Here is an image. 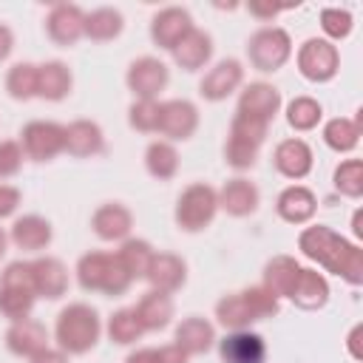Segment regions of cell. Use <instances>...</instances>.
Masks as SVG:
<instances>
[{"mask_svg":"<svg viewBox=\"0 0 363 363\" xmlns=\"http://www.w3.org/2000/svg\"><path fill=\"white\" fill-rule=\"evenodd\" d=\"M31 281H34V292L37 298H48L57 301L65 295L68 289V269L60 258L54 255H43L37 261H31Z\"/></svg>","mask_w":363,"mask_h":363,"instance_id":"cell-20","label":"cell"},{"mask_svg":"<svg viewBox=\"0 0 363 363\" xmlns=\"http://www.w3.org/2000/svg\"><path fill=\"white\" fill-rule=\"evenodd\" d=\"M278 315V298L264 286H250L241 292H230L216 303V318L224 329H247L255 320Z\"/></svg>","mask_w":363,"mask_h":363,"instance_id":"cell-3","label":"cell"},{"mask_svg":"<svg viewBox=\"0 0 363 363\" xmlns=\"http://www.w3.org/2000/svg\"><path fill=\"white\" fill-rule=\"evenodd\" d=\"M170 54H173L179 68L193 74V71H199V68H204L210 62V57H213V37L193 26Z\"/></svg>","mask_w":363,"mask_h":363,"instance_id":"cell-27","label":"cell"},{"mask_svg":"<svg viewBox=\"0 0 363 363\" xmlns=\"http://www.w3.org/2000/svg\"><path fill=\"white\" fill-rule=\"evenodd\" d=\"M218 357L221 363H267V343L261 335L238 329L218 340Z\"/></svg>","mask_w":363,"mask_h":363,"instance_id":"cell-15","label":"cell"},{"mask_svg":"<svg viewBox=\"0 0 363 363\" xmlns=\"http://www.w3.org/2000/svg\"><path fill=\"white\" fill-rule=\"evenodd\" d=\"M125 82H128V88L136 99H159V94L170 82V71L156 57H139V60L130 62V68L125 74Z\"/></svg>","mask_w":363,"mask_h":363,"instance_id":"cell-12","label":"cell"},{"mask_svg":"<svg viewBox=\"0 0 363 363\" xmlns=\"http://www.w3.org/2000/svg\"><path fill=\"white\" fill-rule=\"evenodd\" d=\"M218 213V193L204 184V182H196V184H187L176 201V227L184 230V233H201L213 224Z\"/></svg>","mask_w":363,"mask_h":363,"instance_id":"cell-7","label":"cell"},{"mask_svg":"<svg viewBox=\"0 0 363 363\" xmlns=\"http://www.w3.org/2000/svg\"><path fill=\"white\" fill-rule=\"evenodd\" d=\"M218 193V207L227 213V216H235V218H244V216H252L258 210V201H261V193L258 187L244 179V176H235L230 179Z\"/></svg>","mask_w":363,"mask_h":363,"instance_id":"cell-21","label":"cell"},{"mask_svg":"<svg viewBox=\"0 0 363 363\" xmlns=\"http://www.w3.org/2000/svg\"><path fill=\"white\" fill-rule=\"evenodd\" d=\"M142 335H145V329H142V323H139L133 306H128V309H116V312L108 318V337H111L113 343H119V346H130V343H136Z\"/></svg>","mask_w":363,"mask_h":363,"instance_id":"cell-38","label":"cell"},{"mask_svg":"<svg viewBox=\"0 0 363 363\" xmlns=\"http://www.w3.org/2000/svg\"><path fill=\"white\" fill-rule=\"evenodd\" d=\"M312 147L303 142V139H284L278 142L275 153H272V164L281 176L286 179H303L312 173Z\"/></svg>","mask_w":363,"mask_h":363,"instance_id":"cell-22","label":"cell"},{"mask_svg":"<svg viewBox=\"0 0 363 363\" xmlns=\"http://www.w3.org/2000/svg\"><path fill=\"white\" fill-rule=\"evenodd\" d=\"M6 349L17 357H34L40 354L43 349H48V329L34 320L31 315L23 318V320H14L9 329H6Z\"/></svg>","mask_w":363,"mask_h":363,"instance_id":"cell-18","label":"cell"},{"mask_svg":"<svg viewBox=\"0 0 363 363\" xmlns=\"http://www.w3.org/2000/svg\"><path fill=\"white\" fill-rule=\"evenodd\" d=\"M91 230L99 241H125L133 230V213L119 201H105L94 210Z\"/></svg>","mask_w":363,"mask_h":363,"instance_id":"cell-17","label":"cell"},{"mask_svg":"<svg viewBox=\"0 0 363 363\" xmlns=\"http://www.w3.org/2000/svg\"><path fill=\"white\" fill-rule=\"evenodd\" d=\"M156 357H159V363H187V354H184V352H182L176 343L156 349Z\"/></svg>","mask_w":363,"mask_h":363,"instance_id":"cell-45","label":"cell"},{"mask_svg":"<svg viewBox=\"0 0 363 363\" xmlns=\"http://www.w3.org/2000/svg\"><path fill=\"white\" fill-rule=\"evenodd\" d=\"M199 128V108L190 99H167L159 105V128L156 133L164 136V142H184Z\"/></svg>","mask_w":363,"mask_h":363,"instance_id":"cell-11","label":"cell"},{"mask_svg":"<svg viewBox=\"0 0 363 363\" xmlns=\"http://www.w3.org/2000/svg\"><path fill=\"white\" fill-rule=\"evenodd\" d=\"M145 278L150 281V289H159V292L173 295L187 281V264L179 255H173V252H156Z\"/></svg>","mask_w":363,"mask_h":363,"instance_id":"cell-26","label":"cell"},{"mask_svg":"<svg viewBox=\"0 0 363 363\" xmlns=\"http://www.w3.org/2000/svg\"><path fill=\"white\" fill-rule=\"evenodd\" d=\"M6 247H9V235L3 233V227H0V258L6 255Z\"/></svg>","mask_w":363,"mask_h":363,"instance_id":"cell-52","label":"cell"},{"mask_svg":"<svg viewBox=\"0 0 363 363\" xmlns=\"http://www.w3.org/2000/svg\"><path fill=\"white\" fill-rule=\"evenodd\" d=\"M275 210H278V216H281L286 224H306V221L315 216V210H318V199H315V193H312L309 187H303V184H289V187H284V190L278 193Z\"/></svg>","mask_w":363,"mask_h":363,"instance_id":"cell-25","label":"cell"},{"mask_svg":"<svg viewBox=\"0 0 363 363\" xmlns=\"http://www.w3.org/2000/svg\"><path fill=\"white\" fill-rule=\"evenodd\" d=\"M51 238H54L51 221L43 216H34V213L17 218L11 224V233H9V241L23 252H40L51 244Z\"/></svg>","mask_w":363,"mask_h":363,"instance_id":"cell-24","label":"cell"},{"mask_svg":"<svg viewBox=\"0 0 363 363\" xmlns=\"http://www.w3.org/2000/svg\"><path fill=\"white\" fill-rule=\"evenodd\" d=\"M247 9H250V14H255L261 20H272L278 11H284V6H261V3H250Z\"/></svg>","mask_w":363,"mask_h":363,"instance_id":"cell-49","label":"cell"},{"mask_svg":"<svg viewBox=\"0 0 363 363\" xmlns=\"http://www.w3.org/2000/svg\"><path fill=\"white\" fill-rule=\"evenodd\" d=\"M153 247L145 241V238H125L122 241V250L116 252V258L122 261V267L128 269V275L136 281V278H145L147 275V267L153 261Z\"/></svg>","mask_w":363,"mask_h":363,"instance_id":"cell-36","label":"cell"},{"mask_svg":"<svg viewBox=\"0 0 363 363\" xmlns=\"http://www.w3.org/2000/svg\"><path fill=\"white\" fill-rule=\"evenodd\" d=\"M337 68H340V54H337L335 43H329L323 37H309L298 48V71L303 79L329 82V79H335Z\"/></svg>","mask_w":363,"mask_h":363,"instance_id":"cell-9","label":"cell"},{"mask_svg":"<svg viewBox=\"0 0 363 363\" xmlns=\"http://www.w3.org/2000/svg\"><path fill=\"white\" fill-rule=\"evenodd\" d=\"M6 91L17 102H28L37 96V65L34 62H17L6 74Z\"/></svg>","mask_w":363,"mask_h":363,"instance_id":"cell-37","label":"cell"},{"mask_svg":"<svg viewBox=\"0 0 363 363\" xmlns=\"http://www.w3.org/2000/svg\"><path fill=\"white\" fill-rule=\"evenodd\" d=\"M133 312H136V318H139L145 332H159V329H164L173 320V298L167 292L150 289V292H145L139 298Z\"/></svg>","mask_w":363,"mask_h":363,"instance_id":"cell-30","label":"cell"},{"mask_svg":"<svg viewBox=\"0 0 363 363\" xmlns=\"http://www.w3.org/2000/svg\"><path fill=\"white\" fill-rule=\"evenodd\" d=\"M360 216H363L360 210H354V216H352V230H354L357 238H360V233H363V227H360Z\"/></svg>","mask_w":363,"mask_h":363,"instance_id":"cell-51","label":"cell"},{"mask_svg":"<svg viewBox=\"0 0 363 363\" xmlns=\"http://www.w3.org/2000/svg\"><path fill=\"white\" fill-rule=\"evenodd\" d=\"M323 142L326 147H332L335 153H349L357 147L360 142V119H346V116H335L323 125Z\"/></svg>","mask_w":363,"mask_h":363,"instance_id":"cell-35","label":"cell"},{"mask_svg":"<svg viewBox=\"0 0 363 363\" xmlns=\"http://www.w3.org/2000/svg\"><path fill=\"white\" fill-rule=\"evenodd\" d=\"M77 284L85 292H102L108 298H119L130 289L133 278L116 258V252H85L77 261Z\"/></svg>","mask_w":363,"mask_h":363,"instance_id":"cell-4","label":"cell"},{"mask_svg":"<svg viewBox=\"0 0 363 363\" xmlns=\"http://www.w3.org/2000/svg\"><path fill=\"white\" fill-rule=\"evenodd\" d=\"M320 116H323V108L312 96H295L286 105V122L295 130H312V128H318Z\"/></svg>","mask_w":363,"mask_h":363,"instance_id":"cell-39","label":"cell"},{"mask_svg":"<svg viewBox=\"0 0 363 363\" xmlns=\"http://www.w3.org/2000/svg\"><path fill=\"white\" fill-rule=\"evenodd\" d=\"M45 31L57 45L68 48L85 37V11L77 3H57L45 17Z\"/></svg>","mask_w":363,"mask_h":363,"instance_id":"cell-13","label":"cell"},{"mask_svg":"<svg viewBox=\"0 0 363 363\" xmlns=\"http://www.w3.org/2000/svg\"><path fill=\"white\" fill-rule=\"evenodd\" d=\"M145 167L159 182L173 179L179 173V153H176V147L170 142H164V139L150 142L147 150H145Z\"/></svg>","mask_w":363,"mask_h":363,"instance_id":"cell-34","label":"cell"},{"mask_svg":"<svg viewBox=\"0 0 363 363\" xmlns=\"http://www.w3.org/2000/svg\"><path fill=\"white\" fill-rule=\"evenodd\" d=\"M301 264L292 258V255H275L267 261L264 267V289H269L275 298H289L298 275H301Z\"/></svg>","mask_w":363,"mask_h":363,"instance_id":"cell-32","label":"cell"},{"mask_svg":"<svg viewBox=\"0 0 363 363\" xmlns=\"http://www.w3.org/2000/svg\"><path fill=\"white\" fill-rule=\"evenodd\" d=\"M31 363H71L62 349H43L40 354L31 357Z\"/></svg>","mask_w":363,"mask_h":363,"instance_id":"cell-46","label":"cell"},{"mask_svg":"<svg viewBox=\"0 0 363 363\" xmlns=\"http://www.w3.org/2000/svg\"><path fill=\"white\" fill-rule=\"evenodd\" d=\"M122 28H125V20H122L119 9L102 6V9H94L85 14V37L94 43H108V40L119 37Z\"/></svg>","mask_w":363,"mask_h":363,"instance_id":"cell-33","label":"cell"},{"mask_svg":"<svg viewBox=\"0 0 363 363\" xmlns=\"http://www.w3.org/2000/svg\"><path fill=\"white\" fill-rule=\"evenodd\" d=\"M20 199H23V196H20L17 187H11V184H0V221L17 213Z\"/></svg>","mask_w":363,"mask_h":363,"instance_id":"cell-44","label":"cell"},{"mask_svg":"<svg viewBox=\"0 0 363 363\" xmlns=\"http://www.w3.org/2000/svg\"><path fill=\"white\" fill-rule=\"evenodd\" d=\"M23 156H26V153H23L20 142H14V139H3V142H0V182L20 173Z\"/></svg>","mask_w":363,"mask_h":363,"instance_id":"cell-43","label":"cell"},{"mask_svg":"<svg viewBox=\"0 0 363 363\" xmlns=\"http://www.w3.org/2000/svg\"><path fill=\"white\" fill-rule=\"evenodd\" d=\"M11 48H14V34H11V28H9V26H3V23H0V62H3V60H9Z\"/></svg>","mask_w":363,"mask_h":363,"instance_id":"cell-48","label":"cell"},{"mask_svg":"<svg viewBox=\"0 0 363 363\" xmlns=\"http://www.w3.org/2000/svg\"><path fill=\"white\" fill-rule=\"evenodd\" d=\"M20 147L31 162H51L65 150V128L48 119H31L20 130Z\"/></svg>","mask_w":363,"mask_h":363,"instance_id":"cell-10","label":"cell"},{"mask_svg":"<svg viewBox=\"0 0 363 363\" xmlns=\"http://www.w3.org/2000/svg\"><path fill=\"white\" fill-rule=\"evenodd\" d=\"M289 57H292V40L281 26H264L247 40V60L261 74L284 68Z\"/></svg>","mask_w":363,"mask_h":363,"instance_id":"cell-8","label":"cell"},{"mask_svg":"<svg viewBox=\"0 0 363 363\" xmlns=\"http://www.w3.org/2000/svg\"><path fill=\"white\" fill-rule=\"evenodd\" d=\"M159 99H136L128 108V125L139 133H156L159 128Z\"/></svg>","mask_w":363,"mask_h":363,"instance_id":"cell-41","label":"cell"},{"mask_svg":"<svg viewBox=\"0 0 363 363\" xmlns=\"http://www.w3.org/2000/svg\"><path fill=\"white\" fill-rule=\"evenodd\" d=\"M298 250L309 261L320 264L326 272L340 275L346 284H352V286L363 284V255H360V247L346 241L343 235H337L326 224L306 227L298 235Z\"/></svg>","mask_w":363,"mask_h":363,"instance_id":"cell-1","label":"cell"},{"mask_svg":"<svg viewBox=\"0 0 363 363\" xmlns=\"http://www.w3.org/2000/svg\"><path fill=\"white\" fill-rule=\"evenodd\" d=\"M289 301L298 306V309H306V312H315L320 306H326L329 301V284L320 272L315 269H301L292 292H289Z\"/></svg>","mask_w":363,"mask_h":363,"instance_id":"cell-31","label":"cell"},{"mask_svg":"<svg viewBox=\"0 0 363 363\" xmlns=\"http://www.w3.org/2000/svg\"><path fill=\"white\" fill-rule=\"evenodd\" d=\"M360 332H363V326L357 323V326H352V332H349V337H346V346H349V352H352V357H354V360H360V357H363V354H360V349H357Z\"/></svg>","mask_w":363,"mask_h":363,"instance_id":"cell-50","label":"cell"},{"mask_svg":"<svg viewBox=\"0 0 363 363\" xmlns=\"http://www.w3.org/2000/svg\"><path fill=\"white\" fill-rule=\"evenodd\" d=\"M74 77L71 68L60 60H48L43 65H37V96L48 99V102H60L71 94Z\"/></svg>","mask_w":363,"mask_h":363,"instance_id":"cell-29","label":"cell"},{"mask_svg":"<svg viewBox=\"0 0 363 363\" xmlns=\"http://www.w3.org/2000/svg\"><path fill=\"white\" fill-rule=\"evenodd\" d=\"M267 122H258L252 116L235 113L230 122V136L224 142V162L233 170H250L258 159V150L267 139Z\"/></svg>","mask_w":363,"mask_h":363,"instance_id":"cell-6","label":"cell"},{"mask_svg":"<svg viewBox=\"0 0 363 363\" xmlns=\"http://www.w3.org/2000/svg\"><path fill=\"white\" fill-rule=\"evenodd\" d=\"M281 108V91L269 82H250L238 96V111L244 116H252L258 122H272V116Z\"/></svg>","mask_w":363,"mask_h":363,"instance_id":"cell-19","label":"cell"},{"mask_svg":"<svg viewBox=\"0 0 363 363\" xmlns=\"http://www.w3.org/2000/svg\"><path fill=\"white\" fill-rule=\"evenodd\" d=\"M190 28H193L190 11L182 9V6H167V9L156 11L153 20H150V40H153L159 48L173 51Z\"/></svg>","mask_w":363,"mask_h":363,"instance_id":"cell-14","label":"cell"},{"mask_svg":"<svg viewBox=\"0 0 363 363\" xmlns=\"http://www.w3.org/2000/svg\"><path fill=\"white\" fill-rule=\"evenodd\" d=\"M102 335V320L94 306L88 303H68L57 315L54 326V340L57 349H62L68 357L71 354H88Z\"/></svg>","mask_w":363,"mask_h":363,"instance_id":"cell-2","label":"cell"},{"mask_svg":"<svg viewBox=\"0 0 363 363\" xmlns=\"http://www.w3.org/2000/svg\"><path fill=\"white\" fill-rule=\"evenodd\" d=\"M244 82V68H241V62L238 60H221V62H216L207 74H204V79L199 82V94L207 99V102H221V99H227L233 91H238V85Z\"/></svg>","mask_w":363,"mask_h":363,"instance_id":"cell-16","label":"cell"},{"mask_svg":"<svg viewBox=\"0 0 363 363\" xmlns=\"http://www.w3.org/2000/svg\"><path fill=\"white\" fill-rule=\"evenodd\" d=\"M320 28H323L326 37L343 40V37L352 34L354 20H352V14H349L346 9H323V11H320ZM332 40H329V43H332Z\"/></svg>","mask_w":363,"mask_h":363,"instance_id":"cell-42","label":"cell"},{"mask_svg":"<svg viewBox=\"0 0 363 363\" xmlns=\"http://www.w3.org/2000/svg\"><path fill=\"white\" fill-rule=\"evenodd\" d=\"M216 343V326L201 318V315H190L176 326V346L190 357V354H204L210 352V346Z\"/></svg>","mask_w":363,"mask_h":363,"instance_id":"cell-28","label":"cell"},{"mask_svg":"<svg viewBox=\"0 0 363 363\" xmlns=\"http://www.w3.org/2000/svg\"><path fill=\"white\" fill-rule=\"evenodd\" d=\"M105 150V133L91 119H77L65 125V153L74 159H91Z\"/></svg>","mask_w":363,"mask_h":363,"instance_id":"cell-23","label":"cell"},{"mask_svg":"<svg viewBox=\"0 0 363 363\" xmlns=\"http://www.w3.org/2000/svg\"><path fill=\"white\" fill-rule=\"evenodd\" d=\"M125 363H159V357H156V349H153V346H145V349L130 352V354L125 357Z\"/></svg>","mask_w":363,"mask_h":363,"instance_id":"cell-47","label":"cell"},{"mask_svg":"<svg viewBox=\"0 0 363 363\" xmlns=\"http://www.w3.org/2000/svg\"><path fill=\"white\" fill-rule=\"evenodd\" d=\"M332 184L337 193L349 196V199H360L363 196V162L360 159H346L335 167Z\"/></svg>","mask_w":363,"mask_h":363,"instance_id":"cell-40","label":"cell"},{"mask_svg":"<svg viewBox=\"0 0 363 363\" xmlns=\"http://www.w3.org/2000/svg\"><path fill=\"white\" fill-rule=\"evenodd\" d=\"M37 301L34 281H31V261H11L0 272V315L14 320H23L31 315Z\"/></svg>","mask_w":363,"mask_h":363,"instance_id":"cell-5","label":"cell"}]
</instances>
